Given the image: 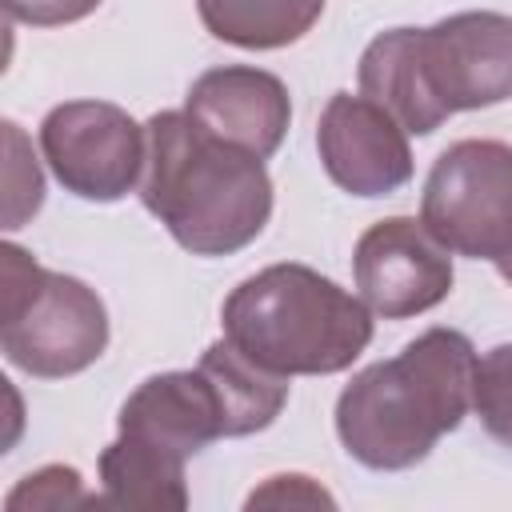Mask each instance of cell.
I'll use <instances>...</instances> for the list:
<instances>
[{"label":"cell","instance_id":"6da1fadb","mask_svg":"<svg viewBox=\"0 0 512 512\" xmlns=\"http://www.w3.org/2000/svg\"><path fill=\"white\" fill-rule=\"evenodd\" d=\"M476 348L456 328H428L392 360L360 368L336 396V436L372 472L420 464L472 412Z\"/></svg>","mask_w":512,"mask_h":512},{"label":"cell","instance_id":"7a4b0ae2","mask_svg":"<svg viewBox=\"0 0 512 512\" xmlns=\"http://www.w3.org/2000/svg\"><path fill=\"white\" fill-rule=\"evenodd\" d=\"M356 80L404 132L428 136L456 112L512 96V16L472 8L428 28H388L360 52Z\"/></svg>","mask_w":512,"mask_h":512},{"label":"cell","instance_id":"3957f363","mask_svg":"<svg viewBox=\"0 0 512 512\" xmlns=\"http://www.w3.org/2000/svg\"><path fill=\"white\" fill-rule=\"evenodd\" d=\"M140 204L192 256L248 248L272 216V176L260 156L212 136L184 108L144 120Z\"/></svg>","mask_w":512,"mask_h":512},{"label":"cell","instance_id":"277c9868","mask_svg":"<svg viewBox=\"0 0 512 512\" xmlns=\"http://www.w3.org/2000/svg\"><path fill=\"white\" fill-rule=\"evenodd\" d=\"M224 336L280 376H332L372 344V308L308 264H268L220 308Z\"/></svg>","mask_w":512,"mask_h":512},{"label":"cell","instance_id":"5b68a950","mask_svg":"<svg viewBox=\"0 0 512 512\" xmlns=\"http://www.w3.org/2000/svg\"><path fill=\"white\" fill-rule=\"evenodd\" d=\"M108 348V308L84 280L40 268L20 244H0V352L36 380L92 368Z\"/></svg>","mask_w":512,"mask_h":512},{"label":"cell","instance_id":"8992f818","mask_svg":"<svg viewBox=\"0 0 512 512\" xmlns=\"http://www.w3.org/2000/svg\"><path fill=\"white\" fill-rule=\"evenodd\" d=\"M420 220L456 256L496 260L512 248V144H448L420 192Z\"/></svg>","mask_w":512,"mask_h":512},{"label":"cell","instance_id":"52a82bcc","mask_svg":"<svg viewBox=\"0 0 512 512\" xmlns=\"http://www.w3.org/2000/svg\"><path fill=\"white\" fill-rule=\"evenodd\" d=\"M40 152L64 192L112 204L140 188L148 136L120 104L64 100L40 120Z\"/></svg>","mask_w":512,"mask_h":512},{"label":"cell","instance_id":"ba28073f","mask_svg":"<svg viewBox=\"0 0 512 512\" xmlns=\"http://www.w3.org/2000/svg\"><path fill=\"white\" fill-rule=\"evenodd\" d=\"M352 280L376 316L408 320L452 292V248L440 244L420 216H388L360 232Z\"/></svg>","mask_w":512,"mask_h":512},{"label":"cell","instance_id":"9c48e42d","mask_svg":"<svg viewBox=\"0 0 512 512\" xmlns=\"http://www.w3.org/2000/svg\"><path fill=\"white\" fill-rule=\"evenodd\" d=\"M316 152L328 180L352 196H392L412 180V148L400 120L364 92L328 96L316 120Z\"/></svg>","mask_w":512,"mask_h":512},{"label":"cell","instance_id":"30bf717a","mask_svg":"<svg viewBox=\"0 0 512 512\" xmlns=\"http://www.w3.org/2000/svg\"><path fill=\"white\" fill-rule=\"evenodd\" d=\"M184 112L212 136L268 160L292 124V96L280 76L252 64L208 68L192 80Z\"/></svg>","mask_w":512,"mask_h":512},{"label":"cell","instance_id":"8fae6325","mask_svg":"<svg viewBox=\"0 0 512 512\" xmlns=\"http://www.w3.org/2000/svg\"><path fill=\"white\" fill-rule=\"evenodd\" d=\"M116 428L184 460L224 436L216 392L200 376V368L160 372L136 384V392H128V400L120 404Z\"/></svg>","mask_w":512,"mask_h":512},{"label":"cell","instance_id":"7c38bea8","mask_svg":"<svg viewBox=\"0 0 512 512\" xmlns=\"http://www.w3.org/2000/svg\"><path fill=\"white\" fill-rule=\"evenodd\" d=\"M200 376L212 384L216 404H220V424L224 436H252L264 432L288 404V380L260 360H252L244 348H236L228 336L208 344L196 360Z\"/></svg>","mask_w":512,"mask_h":512},{"label":"cell","instance_id":"4fadbf2b","mask_svg":"<svg viewBox=\"0 0 512 512\" xmlns=\"http://www.w3.org/2000/svg\"><path fill=\"white\" fill-rule=\"evenodd\" d=\"M184 456H172L140 436L116 432V440L100 452V504L108 508H160L184 512L188 484H184Z\"/></svg>","mask_w":512,"mask_h":512},{"label":"cell","instance_id":"5bb4252c","mask_svg":"<svg viewBox=\"0 0 512 512\" xmlns=\"http://www.w3.org/2000/svg\"><path fill=\"white\" fill-rule=\"evenodd\" d=\"M196 12L216 40L268 52L308 36L324 16V0H196Z\"/></svg>","mask_w":512,"mask_h":512},{"label":"cell","instance_id":"9a60e30c","mask_svg":"<svg viewBox=\"0 0 512 512\" xmlns=\"http://www.w3.org/2000/svg\"><path fill=\"white\" fill-rule=\"evenodd\" d=\"M472 412L496 444L512 448V344H496L476 360Z\"/></svg>","mask_w":512,"mask_h":512},{"label":"cell","instance_id":"2e32d148","mask_svg":"<svg viewBox=\"0 0 512 512\" xmlns=\"http://www.w3.org/2000/svg\"><path fill=\"white\" fill-rule=\"evenodd\" d=\"M4 148H8V164H4V228H20L44 204V172H40L36 156L28 152L24 132L12 120H4Z\"/></svg>","mask_w":512,"mask_h":512},{"label":"cell","instance_id":"e0dca14e","mask_svg":"<svg viewBox=\"0 0 512 512\" xmlns=\"http://www.w3.org/2000/svg\"><path fill=\"white\" fill-rule=\"evenodd\" d=\"M68 504H100V496H88L80 488V472L64 468V464H48V468L24 476L4 500L8 512H20V508H68Z\"/></svg>","mask_w":512,"mask_h":512},{"label":"cell","instance_id":"ac0fdd59","mask_svg":"<svg viewBox=\"0 0 512 512\" xmlns=\"http://www.w3.org/2000/svg\"><path fill=\"white\" fill-rule=\"evenodd\" d=\"M4 12L20 24L32 28H60V24H76L84 16H92L100 8V0H0Z\"/></svg>","mask_w":512,"mask_h":512},{"label":"cell","instance_id":"d6986e66","mask_svg":"<svg viewBox=\"0 0 512 512\" xmlns=\"http://www.w3.org/2000/svg\"><path fill=\"white\" fill-rule=\"evenodd\" d=\"M264 504H272V508H280V504H336L312 476H300V472H284V476H268L252 496H248V508H264Z\"/></svg>","mask_w":512,"mask_h":512},{"label":"cell","instance_id":"ffe728a7","mask_svg":"<svg viewBox=\"0 0 512 512\" xmlns=\"http://www.w3.org/2000/svg\"><path fill=\"white\" fill-rule=\"evenodd\" d=\"M492 264H496V272H500V276H504V280H508V284H512V248H508V252H504V256H496V260H492Z\"/></svg>","mask_w":512,"mask_h":512}]
</instances>
